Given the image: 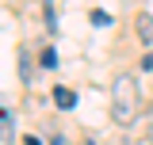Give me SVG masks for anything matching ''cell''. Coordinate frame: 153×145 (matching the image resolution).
Returning <instances> with one entry per match:
<instances>
[{
    "label": "cell",
    "mask_w": 153,
    "mask_h": 145,
    "mask_svg": "<svg viewBox=\"0 0 153 145\" xmlns=\"http://www.w3.org/2000/svg\"><path fill=\"white\" fill-rule=\"evenodd\" d=\"M138 115V80L134 76H119L111 84V118L119 126H130Z\"/></svg>",
    "instance_id": "6da1fadb"
},
{
    "label": "cell",
    "mask_w": 153,
    "mask_h": 145,
    "mask_svg": "<svg viewBox=\"0 0 153 145\" xmlns=\"http://www.w3.org/2000/svg\"><path fill=\"white\" fill-rule=\"evenodd\" d=\"M54 103H57L61 111H69V107H76V95H73L69 88H54Z\"/></svg>",
    "instance_id": "7a4b0ae2"
},
{
    "label": "cell",
    "mask_w": 153,
    "mask_h": 145,
    "mask_svg": "<svg viewBox=\"0 0 153 145\" xmlns=\"http://www.w3.org/2000/svg\"><path fill=\"white\" fill-rule=\"evenodd\" d=\"M138 38L142 42H153V16H146V12L138 16Z\"/></svg>",
    "instance_id": "3957f363"
},
{
    "label": "cell",
    "mask_w": 153,
    "mask_h": 145,
    "mask_svg": "<svg viewBox=\"0 0 153 145\" xmlns=\"http://www.w3.org/2000/svg\"><path fill=\"white\" fill-rule=\"evenodd\" d=\"M0 122H4V141H16V115L8 107L0 111Z\"/></svg>",
    "instance_id": "277c9868"
},
{
    "label": "cell",
    "mask_w": 153,
    "mask_h": 145,
    "mask_svg": "<svg viewBox=\"0 0 153 145\" xmlns=\"http://www.w3.org/2000/svg\"><path fill=\"white\" fill-rule=\"evenodd\" d=\"M88 19H92V27H111V16H107L103 8H96V12H92Z\"/></svg>",
    "instance_id": "5b68a950"
},
{
    "label": "cell",
    "mask_w": 153,
    "mask_h": 145,
    "mask_svg": "<svg viewBox=\"0 0 153 145\" xmlns=\"http://www.w3.org/2000/svg\"><path fill=\"white\" fill-rule=\"evenodd\" d=\"M42 65H46V69H54V65H57V54H54V50H42Z\"/></svg>",
    "instance_id": "8992f818"
},
{
    "label": "cell",
    "mask_w": 153,
    "mask_h": 145,
    "mask_svg": "<svg viewBox=\"0 0 153 145\" xmlns=\"http://www.w3.org/2000/svg\"><path fill=\"white\" fill-rule=\"evenodd\" d=\"M50 145H69V141H65V138H54V141H50Z\"/></svg>",
    "instance_id": "52a82bcc"
},
{
    "label": "cell",
    "mask_w": 153,
    "mask_h": 145,
    "mask_svg": "<svg viewBox=\"0 0 153 145\" xmlns=\"http://www.w3.org/2000/svg\"><path fill=\"white\" fill-rule=\"evenodd\" d=\"M27 145H38V141H35V138H27Z\"/></svg>",
    "instance_id": "ba28073f"
}]
</instances>
